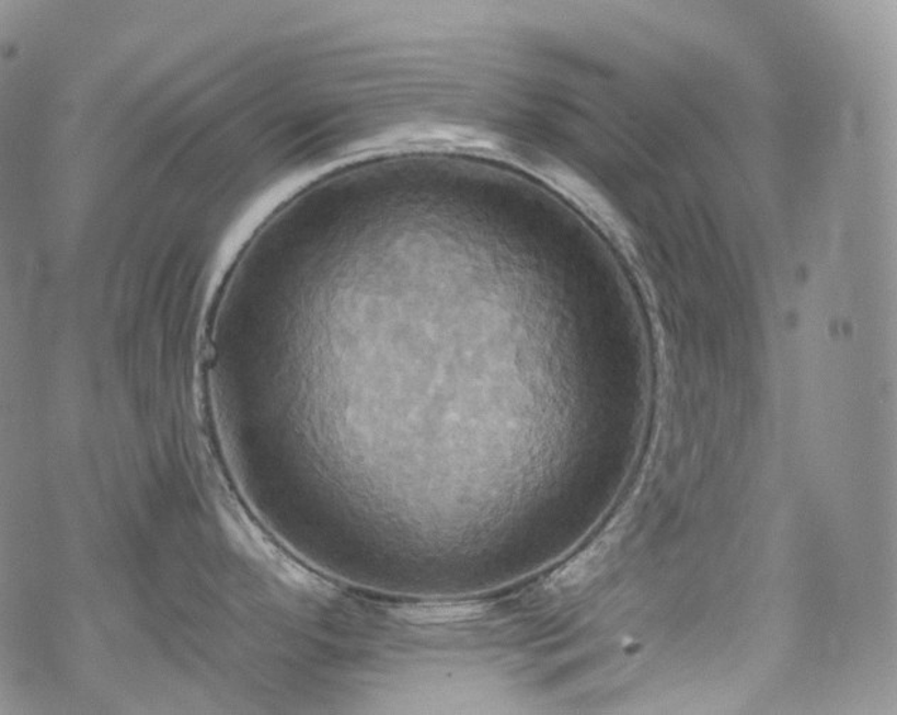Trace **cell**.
<instances>
[{"label": "cell", "mask_w": 897, "mask_h": 715, "mask_svg": "<svg viewBox=\"0 0 897 715\" xmlns=\"http://www.w3.org/2000/svg\"><path fill=\"white\" fill-rule=\"evenodd\" d=\"M482 604L479 603H422L411 604L398 609L396 615L412 623H424V625H440V623H453L470 621V619L481 616Z\"/></svg>", "instance_id": "cell-1"}]
</instances>
